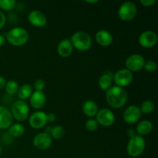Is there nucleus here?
I'll return each instance as SVG.
<instances>
[{
	"label": "nucleus",
	"instance_id": "nucleus-1",
	"mask_svg": "<svg viewBox=\"0 0 158 158\" xmlns=\"http://www.w3.org/2000/svg\"><path fill=\"white\" fill-rule=\"evenodd\" d=\"M128 95L127 91L120 86H111L106 91V100L113 108H120L126 104Z\"/></svg>",
	"mask_w": 158,
	"mask_h": 158
},
{
	"label": "nucleus",
	"instance_id": "nucleus-2",
	"mask_svg": "<svg viewBox=\"0 0 158 158\" xmlns=\"http://www.w3.org/2000/svg\"><path fill=\"white\" fill-rule=\"evenodd\" d=\"M29 32L22 27H15L8 32L6 39L11 45L21 46L26 44L29 40Z\"/></svg>",
	"mask_w": 158,
	"mask_h": 158
},
{
	"label": "nucleus",
	"instance_id": "nucleus-3",
	"mask_svg": "<svg viewBox=\"0 0 158 158\" xmlns=\"http://www.w3.org/2000/svg\"><path fill=\"white\" fill-rule=\"evenodd\" d=\"M70 42L73 46L80 51H87L92 46L91 36L86 32L78 31L71 36Z\"/></svg>",
	"mask_w": 158,
	"mask_h": 158
},
{
	"label": "nucleus",
	"instance_id": "nucleus-4",
	"mask_svg": "<svg viewBox=\"0 0 158 158\" xmlns=\"http://www.w3.org/2000/svg\"><path fill=\"white\" fill-rule=\"evenodd\" d=\"M145 146H146V143H145L144 138L141 136L135 135L132 138L130 139L127 147V151L131 157H137L143 154Z\"/></svg>",
	"mask_w": 158,
	"mask_h": 158
},
{
	"label": "nucleus",
	"instance_id": "nucleus-5",
	"mask_svg": "<svg viewBox=\"0 0 158 158\" xmlns=\"http://www.w3.org/2000/svg\"><path fill=\"white\" fill-rule=\"evenodd\" d=\"M11 114L12 118L19 122L25 121L28 118L29 113V107L27 103L23 100H18L14 102L11 107Z\"/></svg>",
	"mask_w": 158,
	"mask_h": 158
},
{
	"label": "nucleus",
	"instance_id": "nucleus-6",
	"mask_svg": "<svg viewBox=\"0 0 158 158\" xmlns=\"http://www.w3.org/2000/svg\"><path fill=\"white\" fill-rule=\"evenodd\" d=\"M137 12V9L136 5L132 2H125L118 9L119 18L125 22L132 20L136 16Z\"/></svg>",
	"mask_w": 158,
	"mask_h": 158
},
{
	"label": "nucleus",
	"instance_id": "nucleus-7",
	"mask_svg": "<svg viewBox=\"0 0 158 158\" xmlns=\"http://www.w3.org/2000/svg\"><path fill=\"white\" fill-rule=\"evenodd\" d=\"M145 60L140 54L131 55L125 61L126 69L131 72H137L143 69Z\"/></svg>",
	"mask_w": 158,
	"mask_h": 158
},
{
	"label": "nucleus",
	"instance_id": "nucleus-8",
	"mask_svg": "<svg viewBox=\"0 0 158 158\" xmlns=\"http://www.w3.org/2000/svg\"><path fill=\"white\" fill-rule=\"evenodd\" d=\"M134 79L132 72L127 69H122L117 71L114 76V80L116 86L123 88L131 84Z\"/></svg>",
	"mask_w": 158,
	"mask_h": 158
},
{
	"label": "nucleus",
	"instance_id": "nucleus-9",
	"mask_svg": "<svg viewBox=\"0 0 158 158\" xmlns=\"http://www.w3.org/2000/svg\"><path fill=\"white\" fill-rule=\"evenodd\" d=\"M97 121L98 124L103 127H110L115 122V115L110 110L107 108L98 110L97 114Z\"/></svg>",
	"mask_w": 158,
	"mask_h": 158
},
{
	"label": "nucleus",
	"instance_id": "nucleus-10",
	"mask_svg": "<svg viewBox=\"0 0 158 158\" xmlns=\"http://www.w3.org/2000/svg\"><path fill=\"white\" fill-rule=\"evenodd\" d=\"M52 138L50 134L49 133L43 132L39 133L35 136L32 143L35 148H37L38 150H41V151H45L52 145Z\"/></svg>",
	"mask_w": 158,
	"mask_h": 158
},
{
	"label": "nucleus",
	"instance_id": "nucleus-11",
	"mask_svg": "<svg viewBox=\"0 0 158 158\" xmlns=\"http://www.w3.org/2000/svg\"><path fill=\"white\" fill-rule=\"evenodd\" d=\"M141 114L142 113L140 107L136 105H131L125 110L123 113V120L127 123L134 124L138 122V120L141 117Z\"/></svg>",
	"mask_w": 158,
	"mask_h": 158
},
{
	"label": "nucleus",
	"instance_id": "nucleus-12",
	"mask_svg": "<svg viewBox=\"0 0 158 158\" xmlns=\"http://www.w3.org/2000/svg\"><path fill=\"white\" fill-rule=\"evenodd\" d=\"M138 42L141 46L144 48H151L157 43V35L154 31L148 30L142 32L138 39Z\"/></svg>",
	"mask_w": 158,
	"mask_h": 158
},
{
	"label": "nucleus",
	"instance_id": "nucleus-13",
	"mask_svg": "<svg viewBox=\"0 0 158 158\" xmlns=\"http://www.w3.org/2000/svg\"><path fill=\"white\" fill-rule=\"evenodd\" d=\"M29 122L34 129H41L47 123V114L43 111H36L29 117Z\"/></svg>",
	"mask_w": 158,
	"mask_h": 158
},
{
	"label": "nucleus",
	"instance_id": "nucleus-14",
	"mask_svg": "<svg viewBox=\"0 0 158 158\" xmlns=\"http://www.w3.org/2000/svg\"><path fill=\"white\" fill-rule=\"evenodd\" d=\"M28 21L35 27H43L46 24V17L41 11L32 10L28 15Z\"/></svg>",
	"mask_w": 158,
	"mask_h": 158
},
{
	"label": "nucleus",
	"instance_id": "nucleus-15",
	"mask_svg": "<svg viewBox=\"0 0 158 158\" xmlns=\"http://www.w3.org/2000/svg\"><path fill=\"white\" fill-rule=\"evenodd\" d=\"M12 116L10 110L4 106H0V130L9 129L12 124Z\"/></svg>",
	"mask_w": 158,
	"mask_h": 158
},
{
	"label": "nucleus",
	"instance_id": "nucleus-16",
	"mask_svg": "<svg viewBox=\"0 0 158 158\" xmlns=\"http://www.w3.org/2000/svg\"><path fill=\"white\" fill-rule=\"evenodd\" d=\"M46 97L43 91H35L30 97V105L34 109L40 110L45 106Z\"/></svg>",
	"mask_w": 158,
	"mask_h": 158
},
{
	"label": "nucleus",
	"instance_id": "nucleus-17",
	"mask_svg": "<svg viewBox=\"0 0 158 158\" xmlns=\"http://www.w3.org/2000/svg\"><path fill=\"white\" fill-rule=\"evenodd\" d=\"M95 39L97 43L101 46H109L113 43L112 34L106 29L99 30L96 33Z\"/></svg>",
	"mask_w": 158,
	"mask_h": 158
},
{
	"label": "nucleus",
	"instance_id": "nucleus-18",
	"mask_svg": "<svg viewBox=\"0 0 158 158\" xmlns=\"http://www.w3.org/2000/svg\"><path fill=\"white\" fill-rule=\"evenodd\" d=\"M73 50V46L71 43L70 40L65 39L61 42H60L57 46V52L61 57L66 58L69 57L72 54Z\"/></svg>",
	"mask_w": 158,
	"mask_h": 158
},
{
	"label": "nucleus",
	"instance_id": "nucleus-19",
	"mask_svg": "<svg viewBox=\"0 0 158 158\" xmlns=\"http://www.w3.org/2000/svg\"><path fill=\"white\" fill-rule=\"evenodd\" d=\"M82 110L86 117H95L98 112V106L93 100H86L82 106Z\"/></svg>",
	"mask_w": 158,
	"mask_h": 158
},
{
	"label": "nucleus",
	"instance_id": "nucleus-20",
	"mask_svg": "<svg viewBox=\"0 0 158 158\" xmlns=\"http://www.w3.org/2000/svg\"><path fill=\"white\" fill-rule=\"evenodd\" d=\"M153 123L149 120H142L137 124L136 127V132L137 133V135L139 136H145L151 134L153 131Z\"/></svg>",
	"mask_w": 158,
	"mask_h": 158
},
{
	"label": "nucleus",
	"instance_id": "nucleus-21",
	"mask_svg": "<svg viewBox=\"0 0 158 158\" xmlns=\"http://www.w3.org/2000/svg\"><path fill=\"white\" fill-rule=\"evenodd\" d=\"M32 93H33L32 86L29 84H24L19 88L17 96H18V98L20 100L25 101V100H27L31 97Z\"/></svg>",
	"mask_w": 158,
	"mask_h": 158
},
{
	"label": "nucleus",
	"instance_id": "nucleus-22",
	"mask_svg": "<svg viewBox=\"0 0 158 158\" xmlns=\"http://www.w3.org/2000/svg\"><path fill=\"white\" fill-rule=\"evenodd\" d=\"M113 78L110 74H103L100 77L98 80V84L102 90L106 91L111 87Z\"/></svg>",
	"mask_w": 158,
	"mask_h": 158
},
{
	"label": "nucleus",
	"instance_id": "nucleus-23",
	"mask_svg": "<svg viewBox=\"0 0 158 158\" xmlns=\"http://www.w3.org/2000/svg\"><path fill=\"white\" fill-rule=\"evenodd\" d=\"M24 133L25 127L20 123H14L9 127V134L12 137H20Z\"/></svg>",
	"mask_w": 158,
	"mask_h": 158
},
{
	"label": "nucleus",
	"instance_id": "nucleus-24",
	"mask_svg": "<svg viewBox=\"0 0 158 158\" xmlns=\"http://www.w3.org/2000/svg\"><path fill=\"white\" fill-rule=\"evenodd\" d=\"M50 136L52 137V138L56 139V140H60L62 137L64 136L65 134V131L64 128L61 126H57L53 127L51 129L50 131Z\"/></svg>",
	"mask_w": 158,
	"mask_h": 158
},
{
	"label": "nucleus",
	"instance_id": "nucleus-25",
	"mask_svg": "<svg viewBox=\"0 0 158 158\" xmlns=\"http://www.w3.org/2000/svg\"><path fill=\"white\" fill-rule=\"evenodd\" d=\"M19 88V84L14 80H9L6 83V86H5V89H6V92L9 95H15V94H17L18 92V89Z\"/></svg>",
	"mask_w": 158,
	"mask_h": 158
},
{
	"label": "nucleus",
	"instance_id": "nucleus-26",
	"mask_svg": "<svg viewBox=\"0 0 158 158\" xmlns=\"http://www.w3.org/2000/svg\"><path fill=\"white\" fill-rule=\"evenodd\" d=\"M154 103L151 100H145L143 103H141V106H140V111L141 113L144 114H149L151 113H152L154 110Z\"/></svg>",
	"mask_w": 158,
	"mask_h": 158
},
{
	"label": "nucleus",
	"instance_id": "nucleus-27",
	"mask_svg": "<svg viewBox=\"0 0 158 158\" xmlns=\"http://www.w3.org/2000/svg\"><path fill=\"white\" fill-rule=\"evenodd\" d=\"M15 0H0V8L5 11H10L15 6Z\"/></svg>",
	"mask_w": 158,
	"mask_h": 158
},
{
	"label": "nucleus",
	"instance_id": "nucleus-28",
	"mask_svg": "<svg viewBox=\"0 0 158 158\" xmlns=\"http://www.w3.org/2000/svg\"><path fill=\"white\" fill-rule=\"evenodd\" d=\"M85 127H86V129L88 131L94 132V131H97V128H98L99 127V124L95 119H89V120L86 122Z\"/></svg>",
	"mask_w": 158,
	"mask_h": 158
},
{
	"label": "nucleus",
	"instance_id": "nucleus-29",
	"mask_svg": "<svg viewBox=\"0 0 158 158\" xmlns=\"http://www.w3.org/2000/svg\"><path fill=\"white\" fill-rule=\"evenodd\" d=\"M157 65L153 60H148V61H145L144 66L143 68L145 69V70L148 71L149 73H153L157 69Z\"/></svg>",
	"mask_w": 158,
	"mask_h": 158
},
{
	"label": "nucleus",
	"instance_id": "nucleus-30",
	"mask_svg": "<svg viewBox=\"0 0 158 158\" xmlns=\"http://www.w3.org/2000/svg\"><path fill=\"white\" fill-rule=\"evenodd\" d=\"M45 86H46V83H45L44 80H41V79L36 80L34 83L35 91H43L45 88Z\"/></svg>",
	"mask_w": 158,
	"mask_h": 158
},
{
	"label": "nucleus",
	"instance_id": "nucleus-31",
	"mask_svg": "<svg viewBox=\"0 0 158 158\" xmlns=\"http://www.w3.org/2000/svg\"><path fill=\"white\" fill-rule=\"evenodd\" d=\"M140 2L145 7H151L156 3V0H140Z\"/></svg>",
	"mask_w": 158,
	"mask_h": 158
},
{
	"label": "nucleus",
	"instance_id": "nucleus-32",
	"mask_svg": "<svg viewBox=\"0 0 158 158\" xmlns=\"http://www.w3.org/2000/svg\"><path fill=\"white\" fill-rule=\"evenodd\" d=\"M6 17L3 12L0 11V29L6 25Z\"/></svg>",
	"mask_w": 158,
	"mask_h": 158
},
{
	"label": "nucleus",
	"instance_id": "nucleus-33",
	"mask_svg": "<svg viewBox=\"0 0 158 158\" xmlns=\"http://www.w3.org/2000/svg\"><path fill=\"white\" fill-rule=\"evenodd\" d=\"M56 120V116L53 113H50V114H47V121L54 122Z\"/></svg>",
	"mask_w": 158,
	"mask_h": 158
},
{
	"label": "nucleus",
	"instance_id": "nucleus-34",
	"mask_svg": "<svg viewBox=\"0 0 158 158\" xmlns=\"http://www.w3.org/2000/svg\"><path fill=\"white\" fill-rule=\"evenodd\" d=\"M6 84V79L2 77H0V89H3L5 88Z\"/></svg>",
	"mask_w": 158,
	"mask_h": 158
},
{
	"label": "nucleus",
	"instance_id": "nucleus-35",
	"mask_svg": "<svg viewBox=\"0 0 158 158\" xmlns=\"http://www.w3.org/2000/svg\"><path fill=\"white\" fill-rule=\"evenodd\" d=\"M127 136L130 137V138H132L133 137H134L135 135H137V134H136V133H135V131H134V130H132V129L129 130V131H127Z\"/></svg>",
	"mask_w": 158,
	"mask_h": 158
},
{
	"label": "nucleus",
	"instance_id": "nucleus-36",
	"mask_svg": "<svg viewBox=\"0 0 158 158\" xmlns=\"http://www.w3.org/2000/svg\"><path fill=\"white\" fill-rule=\"evenodd\" d=\"M6 43V38L2 35H0V47L2 46Z\"/></svg>",
	"mask_w": 158,
	"mask_h": 158
},
{
	"label": "nucleus",
	"instance_id": "nucleus-37",
	"mask_svg": "<svg viewBox=\"0 0 158 158\" xmlns=\"http://www.w3.org/2000/svg\"><path fill=\"white\" fill-rule=\"evenodd\" d=\"M86 2L89 3V4H93V3L98 2V1H97V0H95V1H86Z\"/></svg>",
	"mask_w": 158,
	"mask_h": 158
},
{
	"label": "nucleus",
	"instance_id": "nucleus-38",
	"mask_svg": "<svg viewBox=\"0 0 158 158\" xmlns=\"http://www.w3.org/2000/svg\"><path fill=\"white\" fill-rule=\"evenodd\" d=\"M2 152V147H1V145H0V156H1Z\"/></svg>",
	"mask_w": 158,
	"mask_h": 158
}]
</instances>
